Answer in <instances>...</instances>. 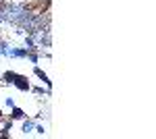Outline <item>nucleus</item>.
I'll use <instances>...</instances> for the list:
<instances>
[{"instance_id": "nucleus-1", "label": "nucleus", "mask_w": 156, "mask_h": 139, "mask_svg": "<svg viewBox=\"0 0 156 139\" xmlns=\"http://www.w3.org/2000/svg\"><path fill=\"white\" fill-rule=\"evenodd\" d=\"M25 116H27V112L23 110V106H21V104H15V106L11 108V114H9V118H11L12 123H15V120L19 123V120H23Z\"/></svg>"}, {"instance_id": "nucleus-2", "label": "nucleus", "mask_w": 156, "mask_h": 139, "mask_svg": "<svg viewBox=\"0 0 156 139\" xmlns=\"http://www.w3.org/2000/svg\"><path fill=\"white\" fill-rule=\"evenodd\" d=\"M2 104H4V108H12V106H15V104H19V102L15 100V96H4Z\"/></svg>"}]
</instances>
